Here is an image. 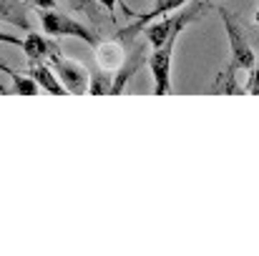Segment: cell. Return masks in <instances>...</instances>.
<instances>
[{
    "mask_svg": "<svg viewBox=\"0 0 259 256\" xmlns=\"http://www.w3.org/2000/svg\"><path fill=\"white\" fill-rule=\"evenodd\" d=\"M204 5H206V0L191 3L186 10H181V13H176V15H169V18H164V20H156V23H151V25H144L146 43H149L151 48H159V45L169 43L171 38H179V33H181L189 23H194V20L199 18V13H201Z\"/></svg>",
    "mask_w": 259,
    "mask_h": 256,
    "instance_id": "1",
    "label": "cell"
},
{
    "mask_svg": "<svg viewBox=\"0 0 259 256\" xmlns=\"http://www.w3.org/2000/svg\"><path fill=\"white\" fill-rule=\"evenodd\" d=\"M38 20H40V25H43V30L48 33V35H53V38H78V40H86L88 45H98L101 40H98V35L88 28L86 23H81V20H76L73 15H66V13H61V10H38Z\"/></svg>",
    "mask_w": 259,
    "mask_h": 256,
    "instance_id": "2",
    "label": "cell"
},
{
    "mask_svg": "<svg viewBox=\"0 0 259 256\" xmlns=\"http://www.w3.org/2000/svg\"><path fill=\"white\" fill-rule=\"evenodd\" d=\"M217 13H219V18L224 23L227 40H229V66H234L237 71H252L254 63H257V56H254V50L247 43L242 23L229 10H224V8H217Z\"/></svg>",
    "mask_w": 259,
    "mask_h": 256,
    "instance_id": "3",
    "label": "cell"
},
{
    "mask_svg": "<svg viewBox=\"0 0 259 256\" xmlns=\"http://www.w3.org/2000/svg\"><path fill=\"white\" fill-rule=\"evenodd\" d=\"M174 45L176 38L169 43L154 48V53L149 56V68L154 76V95H171V61H174Z\"/></svg>",
    "mask_w": 259,
    "mask_h": 256,
    "instance_id": "4",
    "label": "cell"
},
{
    "mask_svg": "<svg viewBox=\"0 0 259 256\" xmlns=\"http://www.w3.org/2000/svg\"><path fill=\"white\" fill-rule=\"evenodd\" d=\"M51 66H53V71L58 73L61 83L66 85L68 93L83 95L88 90V85H91V73L86 71V66H81V63L71 61V58H61V56H53V58H51Z\"/></svg>",
    "mask_w": 259,
    "mask_h": 256,
    "instance_id": "5",
    "label": "cell"
},
{
    "mask_svg": "<svg viewBox=\"0 0 259 256\" xmlns=\"http://www.w3.org/2000/svg\"><path fill=\"white\" fill-rule=\"evenodd\" d=\"M23 50H25V58H28L30 63H35V61H46V58L51 61L53 56H61L58 43L43 38V35L35 33V30H28V35H25V40H23Z\"/></svg>",
    "mask_w": 259,
    "mask_h": 256,
    "instance_id": "6",
    "label": "cell"
},
{
    "mask_svg": "<svg viewBox=\"0 0 259 256\" xmlns=\"http://www.w3.org/2000/svg\"><path fill=\"white\" fill-rule=\"evenodd\" d=\"M189 0H159L149 13H144L134 25H128V28H123V30H118V40H126V38H131L134 33H139V30H144V25L146 23H151V20H156V18H161V15H166V13H174V10H179V8H184Z\"/></svg>",
    "mask_w": 259,
    "mask_h": 256,
    "instance_id": "7",
    "label": "cell"
},
{
    "mask_svg": "<svg viewBox=\"0 0 259 256\" xmlns=\"http://www.w3.org/2000/svg\"><path fill=\"white\" fill-rule=\"evenodd\" d=\"M123 61H126V48H123L121 40H106V43L101 40L96 45V63H98L101 71L113 73L123 66Z\"/></svg>",
    "mask_w": 259,
    "mask_h": 256,
    "instance_id": "8",
    "label": "cell"
},
{
    "mask_svg": "<svg viewBox=\"0 0 259 256\" xmlns=\"http://www.w3.org/2000/svg\"><path fill=\"white\" fill-rule=\"evenodd\" d=\"M28 73L35 78V83L40 85L43 90H48V93H53V95H66V93H68L66 85L61 83L58 73L53 71V66L46 63V61H35V63H30Z\"/></svg>",
    "mask_w": 259,
    "mask_h": 256,
    "instance_id": "9",
    "label": "cell"
},
{
    "mask_svg": "<svg viewBox=\"0 0 259 256\" xmlns=\"http://www.w3.org/2000/svg\"><path fill=\"white\" fill-rule=\"evenodd\" d=\"M0 23H10L20 30H30L28 8L20 0H0Z\"/></svg>",
    "mask_w": 259,
    "mask_h": 256,
    "instance_id": "10",
    "label": "cell"
},
{
    "mask_svg": "<svg viewBox=\"0 0 259 256\" xmlns=\"http://www.w3.org/2000/svg\"><path fill=\"white\" fill-rule=\"evenodd\" d=\"M237 68L234 66H227V71H222L219 76H217V83L211 85L209 90L211 93H227V95H239V93H244V88L237 83Z\"/></svg>",
    "mask_w": 259,
    "mask_h": 256,
    "instance_id": "11",
    "label": "cell"
},
{
    "mask_svg": "<svg viewBox=\"0 0 259 256\" xmlns=\"http://www.w3.org/2000/svg\"><path fill=\"white\" fill-rule=\"evenodd\" d=\"M8 76L13 78V88H10V93H15V95H35L38 90H40V85L35 83V78L28 73V76H23V73H15V71H8Z\"/></svg>",
    "mask_w": 259,
    "mask_h": 256,
    "instance_id": "12",
    "label": "cell"
},
{
    "mask_svg": "<svg viewBox=\"0 0 259 256\" xmlns=\"http://www.w3.org/2000/svg\"><path fill=\"white\" fill-rule=\"evenodd\" d=\"M88 93L91 95H113V73L111 71H101L98 76H91Z\"/></svg>",
    "mask_w": 259,
    "mask_h": 256,
    "instance_id": "13",
    "label": "cell"
},
{
    "mask_svg": "<svg viewBox=\"0 0 259 256\" xmlns=\"http://www.w3.org/2000/svg\"><path fill=\"white\" fill-rule=\"evenodd\" d=\"M68 5L78 13H86L93 23H98V15H101V8H103L98 0H68Z\"/></svg>",
    "mask_w": 259,
    "mask_h": 256,
    "instance_id": "14",
    "label": "cell"
},
{
    "mask_svg": "<svg viewBox=\"0 0 259 256\" xmlns=\"http://www.w3.org/2000/svg\"><path fill=\"white\" fill-rule=\"evenodd\" d=\"M244 90L252 93V95H259V56H257L254 68H252V76H249V81H247V85H244Z\"/></svg>",
    "mask_w": 259,
    "mask_h": 256,
    "instance_id": "15",
    "label": "cell"
},
{
    "mask_svg": "<svg viewBox=\"0 0 259 256\" xmlns=\"http://www.w3.org/2000/svg\"><path fill=\"white\" fill-rule=\"evenodd\" d=\"M28 5H33L38 10H53L56 8V0H28Z\"/></svg>",
    "mask_w": 259,
    "mask_h": 256,
    "instance_id": "16",
    "label": "cell"
},
{
    "mask_svg": "<svg viewBox=\"0 0 259 256\" xmlns=\"http://www.w3.org/2000/svg\"><path fill=\"white\" fill-rule=\"evenodd\" d=\"M98 3H101V5H103V10H106V13H108V18H111V20H113V18H116V15H113V13H116V3H118V0H98Z\"/></svg>",
    "mask_w": 259,
    "mask_h": 256,
    "instance_id": "17",
    "label": "cell"
},
{
    "mask_svg": "<svg viewBox=\"0 0 259 256\" xmlns=\"http://www.w3.org/2000/svg\"><path fill=\"white\" fill-rule=\"evenodd\" d=\"M0 43H8V45H20V48H23V40H18L15 35H8V33H0Z\"/></svg>",
    "mask_w": 259,
    "mask_h": 256,
    "instance_id": "18",
    "label": "cell"
},
{
    "mask_svg": "<svg viewBox=\"0 0 259 256\" xmlns=\"http://www.w3.org/2000/svg\"><path fill=\"white\" fill-rule=\"evenodd\" d=\"M257 23H259V13H257Z\"/></svg>",
    "mask_w": 259,
    "mask_h": 256,
    "instance_id": "19",
    "label": "cell"
},
{
    "mask_svg": "<svg viewBox=\"0 0 259 256\" xmlns=\"http://www.w3.org/2000/svg\"><path fill=\"white\" fill-rule=\"evenodd\" d=\"M156 3H159V0H156Z\"/></svg>",
    "mask_w": 259,
    "mask_h": 256,
    "instance_id": "20",
    "label": "cell"
}]
</instances>
